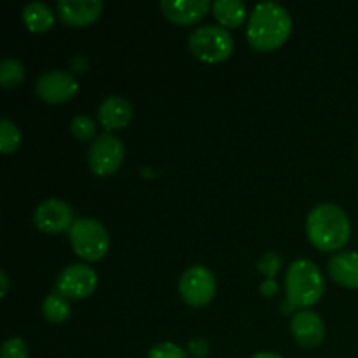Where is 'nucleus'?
<instances>
[{"label":"nucleus","instance_id":"2","mask_svg":"<svg viewBox=\"0 0 358 358\" xmlns=\"http://www.w3.org/2000/svg\"><path fill=\"white\" fill-rule=\"evenodd\" d=\"M306 234L311 245L318 250L336 252L348 243L352 236V224L338 205L322 203L308 215Z\"/></svg>","mask_w":358,"mask_h":358},{"label":"nucleus","instance_id":"6","mask_svg":"<svg viewBox=\"0 0 358 358\" xmlns=\"http://www.w3.org/2000/svg\"><path fill=\"white\" fill-rule=\"evenodd\" d=\"M87 161L94 175L108 177L115 173L124 161V143L112 133H103L91 143Z\"/></svg>","mask_w":358,"mask_h":358},{"label":"nucleus","instance_id":"16","mask_svg":"<svg viewBox=\"0 0 358 358\" xmlns=\"http://www.w3.org/2000/svg\"><path fill=\"white\" fill-rule=\"evenodd\" d=\"M213 16L222 28H238L247 17V6L241 0H217L212 6Z\"/></svg>","mask_w":358,"mask_h":358},{"label":"nucleus","instance_id":"4","mask_svg":"<svg viewBox=\"0 0 358 358\" xmlns=\"http://www.w3.org/2000/svg\"><path fill=\"white\" fill-rule=\"evenodd\" d=\"M69 238L76 255L87 262L103 259L110 248V236L96 219H77L69 229Z\"/></svg>","mask_w":358,"mask_h":358},{"label":"nucleus","instance_id":"20","mask_svg":"<svg viewBox=\"0 0 358 358\" xmlns=\"http://www.w3.org/2000/svg\"><path fill=\"white\" fill-rule=\"evenodd\" d=\"M21 145V133L9 119L0 121V150L2 154H13Z\"/></svg>","mask_w":358,"mask_h":358},{"label":"nucleus","instance_id":"10","mask_svg":"<svg viewBox=\"0 0 358 358\" xmlns=\"http://www.w3.org/2000/svg\"><path fill=\"white\" fill-rule=\"evenodd\" d=\"M34 222L42 233L56 234L70 229L76 220H73L72 206L69 203L62 201V199H48L37 206Z\"/></svg>","mask_w":358,"mask_h":358},{"label":"nucleus","instance_id":"27","mask_svg":"<svg viewBox=\"0 0 358 358\" xmlns=\"http://www.w3.org/2000/svg\"><path fill=\"white\" fill-rule=\"evenodd\" d=\"M0 283H2V289H0V296H6L7 294V289H9V278H7V275L3 271H0Z\"/></svg>","mask_w":358,"mask_h":358},{"label":"nucleus","instance_id":"5","mask_svg":"<svg viewBox=\"0 0 358 358\" xmlns=\"http://www.w3.org/2000/svg\"><path fill=\"white\" fill-rule=\"evenodd\" d=\"M189 48L192 56L203 63L226 62L234 51V41L229 30L217 24H206L198 28L189 37Z\"/></svg>","mask_w":358,"mask_h":358},{"label":"nucleus","instance_id":"15","mask_svg":"<svg viewBox=\"0 0 358 358\" xmlns=\"http://www.w3.org/2000/svg\"><path fill=\"white\" fill-rule=\"evenodd\" d=\"M329 275L346 289H358V252H339L329 261Z\"/></svg>","mask_w":358,"mask_h":358},{"label":"nucleus","instance_id":"13","mask_svg":"<svg viewBox=\"0 0 358 358\" xmlns=\"http://www.w3.org/2000/svg\"><path fill=\"white\" fill-rule=\"evenodd\" d=\"M161 10L175 24H192L203 20L210 10L208 0H178V2H161Z\"/></svg>","mask_w":358,"mask_h":358},{"label":"nucleus","instance_id":"12","mask_svg":"<svg viewBox=\"0 0 358 358\" xmlns=\"http://www.w3.org/2000/svg\"><path fill=\"white\" fill-rule=\"evenodd\" d=\"M58 16L70 27H87L100 17L103 10L101 0H59Z\"/></svg>","mask_w":358,"mask_h":358},{"label":"nucleus","instance_id":"8","mask_svg":"<svg viewBox=\"0 0 358 358\" xmlns=\"http://www.w3.org/2000/svg\"><path fill=\"white\" fill-rule=\"evenodd\" d=\"M98 287V275L93 268L84 264L66 266L56 280V292L70 301L90 297Z\"/></svg>","mask_w":358,"mask_h":358},{"label":"nucleus","instance_id":"24","mask_svg":"<svg viewBox=\"0 0 358 358\" xmlns=\"http://www.w3.org/2000/svg\"><path fill=\"white\" fill-rule=\"evenodd\" d=\"M280 266H282V257H280L278 254H275V252H269V254L262 255V259L259 261L257 268H259V271L264 273V275L268 276V280L275 282V276H276V273H278Z\"/></svg>","mask_w":358,"mask_h":358},{"label":"nucleus","instance_id":"17","mask_svg":"<svg viewBox=\"0 0 358 358\" xmlns=\"http://www.w3.org/2000/svg\"><path fill=\"white\" fill-rule=\"evenodd\" d=\"M23 23L34 34H44L55 24V14L45 3L31 2L23 9Z\"/></svg>","mask_w":358,"mask_h":358},{"label":"nucleus","instance_id":"7","mask_svg":"<svg viewBox=\"0 0 358 358\" xmlns=\"http://www.w3.org/2000/svg\"><path fill=\"white\" fill-rule=\"evenodd\" d=\"M215 276L205 266H191L182 275L178 292L182 299L192 308H203L210 304L215 296Z\"/></svg>","mask_w":358,"mask_h":358},{"label":"nucleus","instance_id":"14","mask_svg":"<svg viewBox=\"0 0 358 358\" xmlns=\"http://www.w3.org/2000/svg\"><path fill=\"white\" fill-rule=\"evenodd\" d=\"M133 117V108L128 100L121 96H108L101 101L98 108V121L105 129H122L129 124Z\"/></svg>","mask_w":358,"mask_h":358},{"label":"nucleus","instance_id":"26","mask_svg":"<svg viewBox=\"0 0 358 358\" xmlns=\"http://www.w3.org/2000/svg\"><path fill=\"white\" fill-rule=\"evenodd\" d=\"M276 292H278V285H276V282H271V280H266V282L261 285V294H262V296L273 297Z\"/></svg>","mask_w":358,"mask_h":358},{"label":"nucleus","instance_id":"19","mask_svg":"<svg viewBox=\"0 0 358 358\" xmlns=\"http://www.w3.org/2000/svg\"><path fill=\"white\" fill-rule=\"evenodd\" d=\"M24 79L23 63L14 58H6L0 63V84L3 90H13L17 87Z\"/></svg>","mask_w":358,"mask_h":358},{"label":"nucleus","instance_id":"22","mask_svg":"<svg viewBox=\"0 0 358 358\" xmlns=\"http://www.w3.org/2000/svg\"><path fill=\"white\" fill-rule=\"evenodd\" d=\"M0 358H28V345L20 338L7 339L0 350Z\"/></svg>","mask_w":358,"mask_h":358},{"label":"nucleus","instance_id":"18","mask_svg":"<svg viewBox=\"0 0 358 358\" xmlns=\"http://www.w3.org/2000/svg\"><path fill=\"white\" fill-rule=\"evenodd\" d=\"M42 315L51 324H63L70 317V304L66 297L59 292L49 294L42 303Z\"/></svg>","mask_w":358,"mask_h":358},{"label":"nucleus","instance_id":"11","mask_svg":"<svg viewBox=\"0 0 358 358\" xmlns=\"http://www.w3.org/2000/svg\"><path fill=\"white\" fill-rule=\"evenodd\" d=\"M290 332L303 348H317L324 343L325 327L320 315L311 310H301L290 322Z\"/></svg>","mask_w":358,"mask_h":358},{"label":"nucleus","instance_id":"9","mask_svg":"<svg viewBox=\"0 0 358 358\" xmlns=\"http://www.w3.org/2000/svg\"><path fill=\"white\" fill-rule=\"evenodd\" d=\"M37 96L49 105L66 103L72 100L79 91L76 77L65 70H49L42 73L35 84Z\"/></svg>","mask_w":358,"mask_h":358},{"label":"nucleus","instance_id":"25","mask_svg":"<svg viewBox=\"0 0 358 358\" xmlns=\"http://www.w3.org/2000/svg\"><path fill=\"white\" fill-rule=\"evenodd\" d=\"M189 350H191V353L196 358H203L208 353V345L205 341H201V339H196V341H191Z\"/></svg>","mask_w":358,"mask_h":358},{"label":"nucleus","instance_id":"28","mask_svg":"<svg viewBox=\"0 0 358 358\" xmlns=\"http://www.w3.org/2000/svg\"><path fill=\"white\" fill-rule=\"evenodd\" d=\"M252 358H283V357L276 355V353H271V352H262V353H257V355H254Z\"/></svg>","mask_w":358,"mask_h":358},{"label":"nucleus","instance_id":"1","mask_svg":"<svg viewBox=\"0 0 358 358\" xmlns=\"http://www.w3.org/2000/svg\"><path fill=\"white\" fill-rule=\"evenodd\" d=\"M292 31V20L283 6L276 2H261L254 7L247 28L248 44L262 52L278 49Z\"/></svg>","mask_w":358,"mask_h":358},{"label":"nucleus","instance_id":"23","mask_svg":"<svg viewBox=\"0 0 358 358\" xmlns=\"http://www.w3.org/2000/svg\"><path fill=\"white\" fill-rule=\"evenodd\" d=\"M147 358H187V353L175 343H161L150 348Z\"/></svg>","mask_w":358,"mask_h":358},{"label":"nucleus","instance_id":"3","mask_svg":"<svg viewBox=\"0 0 358 358\" xmlns=\"http://www.w3.org/2000/svg\"><path fill=\"white\" fill-rule=\"evenodd\" d=\"M325 282L322 271L313 261L297 259L287 269L285 290L287 306L310 308L320 301Z\"/></svg>","mask_w":358,"mask_h":358},{"label":"nucleus","instance_id":"21","mask_svg":"<svg viewBox=\"0 0 358 358\" xmlns=\"http://www.w3.org/2000/svg\"><path fill=\"white\" fill-rule=\"evenodd\" d=\"M70 131L80 142H87V140H93L96 136V124L87 115H77L70 122Z\"/></svg>","mask_w":358,"mask_h":358}]
</instances>
